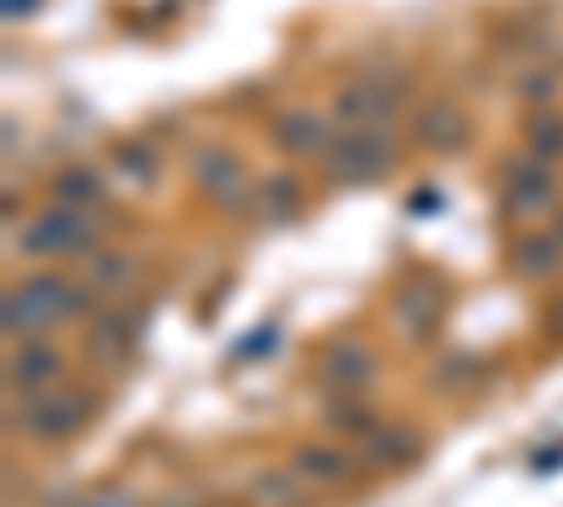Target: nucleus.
Instances as JSON below:
<instances>
[{"instance_id":"1","label":"nucleus","mask_w":563,"mask_h":507,"mask_svg":"<svg viewBox=\"0 0 563 507\" xmlns=\"http://www.w3.org/2000/svg\"><path fill=\"white\" fill-rule=\"evenodd\" d=\"M7 339H40L45 328L57 321H79V316H97V288L68 283L63 271H29L23 283L7 288Z\"/></svg>"},{"instance_id":"2","label":"nucleus","mask_w":563,"mask_h":507,"mask_svg":"<svg viewBox=\"0 0 563 507\" xmlns=\"http://www.w3.org/2000/svg\"><path fill=\"white\" fill-rule=\"evenodd\" d=\"M102 238V214L79 209V203H52L40 209L34 220H23V232H12V249L23 260H85Z\"/></svg>"},{"instance_id":"3","label":"nucleus","mask_w":563,"mask_h":507,"mask_svg":"<svg viewBox=\"0 0 563 507\" xmlns=\"http://www.w3.org/2000/svg\"><path fill=\"white\" fill-rule=\"evenodd\" d=\"M97 411H102V395L97 389H85V384H52V389L29 395L12 411V429H23L29 440H68V434H79L90 418H97Z\"/></svg>"},{"instance_id":"4","label":"nucleus","mask_w":563,"mask_h":507,"mask_svg":"<svg viewBox=\"0 0 563 507\" xmlns=\"http://www.w3.org/2000/svg\"><path fill=\"white\" fill-rule=\"evenodd\" d=\"M406 90L411 79L400 68H372V74H350L339 90H333V124L344 130H378L384 119H395L406 108Z\"/></svg>"},{"instance_id":"5","label":"nucleus","mask_w":563,"mask_h":507,"mask_svg":"<svg viewBox=\"0 0 563 507\" xmlns=\"http://www.w3.org/2000/svg\"><path fill=\"white\" fill-rule=\"evenodd\" d=\"M321 158L339 187H366V180H384L395 169V142L384 130H339V142Z\"/></svg>"},{"instance_id":"6","label":"nucleus","mask_w":563,"mask_h":507,"mask_svg":"<svg viewBox=\"0 0 563 507\" xmlns=\"http://www.w3.org/2000/svg\"><path fill=\"white\" fill-rule=\"evenodd\" d=\"M558 203V180H552V164L525 153L507 164V180H501V209L512 220H541L547 209Z\"/></svg>"},{"instance_id":"7","label":"nucleus","mask_w":563,"mask_h":507,"mask_svg":"<svg viewBox=\"0 0 563 507\" xmlns=\"http://www.w3.org/2000/svg\"><path fill=\"white\" fill-rule=\"evenodd\" d=\"M192 180L203 187V198L220 203V209H238L249 198V164L231 147H198L192 153Z\"/></svg>"},{"instance_id":"8","label":"nucleus","mask_w":563,"mask_h":507,"mask_svg":"<svg viewBox=\"0 0 563 507\" xmlns=\"http://www.w3.org/2000/svg\"><path fill=\"white\" fill-rule=\"evenodd\" d=\"M63 378V350L57 344H45V339H18L12 355H7V389L12 395H40V389H52Z\"/></svg>"},{"instance_id":"9","label":"nucleus","mask_w":563,"mask_h":507,"mask_svg":"<svg viewBox=\"0 0 563 507\" xmlns=\"http://www.w3.org/2000/svg\"><path fill=\"white\" fill-rule=\"evenodd\" d=\"M135 339H141V310H130L124 299H113L108 310H97V328H90V361L124 366L135 355Z\"/></svg>"},{"instance_id":"10","label":"nucleus","mask_w":563,"mask_h":507,"mask_svg":"<svg viewBox=\"0 0 563 507\" xmlns=\"http://www.w3.org/2000/svg\"><path fill=\"white\" fill-rule=\"evenodd\" d=\"M305 485H344V480H355L366 463L355 451H344L339 440H305L299 451H294V463H288Z\"/></svg>"},{"instance_id":"11","label":"nucleus","mask_w":563,"mask_h":507,"mask_svg":"<svg viewBox=\"0 0 563 507\" xmlns=\"http://www.w3.org/2000/svg\"><path fill=\"white\" fill-rule=\"evenodd\" d=\"M563 265V232L558 225H536V232H519L507 254V271L519 276V283H547V276Z\"/></svg>"},{"instance_id":"12","label":"nucleus","mask_w":563,"mask_h":507,"mask_svg":"<svg viewBox=\"0 0 563 507\" xmlns=\"http://www.w3.org/2000/svg\"><path fill=\"white\" fill-rule=\"evenodd\" d=\"M271 135H276V147H282V153L316 158V153L333 147V119H321V113H310V108H288V113H276Z\"/></svg>"},{"instance_id":"13","label":"nucleus","mask_w":563,"mask_h":507,"mask_svg":"<svg viewBox=\"0 0 563 507\" xmlns=\"http://www.w3.org/2000/svg\"><path fill=\"white\" fill-rule=\"evenodd\" d=\"M372 373H378V361H372V350H366L361 339H339V344H327V350H321V378L333 384L339 395L366 389Z\"/></svg>"},{"instance_id":"14","label":"nucleus","mask_w":563,"mask_h":507,"mask_svg":"<svg viewBox=\"0 0 563 507\" xmlns=\"http://www.w3.org/2000/svg\"><path fill=\"white\" fill-rule=\"evenodd\" d=\"M417 456H422V434L406 423H378L361 440V463H372V469H411Z\"/></svg>"},{"instance_id":"15","label":"nucleus","mask_w":563,"mask_h":507,"mask_svg":"<svg viewBox=\"0 0 563 507\" xmlns=\"http://www.w3.org/2000/svg\"><path fill=\"white\" fill-rule=\"evenodd\" d=\"M135 276H141V265L130 260V254H119V249H90L85 254V288H97V294H113V299H124L130 288H135Z\"/></svg>"},{"instance_id":"16","label":"nucleus","mask_w":563,"mask_h":507,"mask_svg":"<svg viewBox=\"0 0 563 507\" xmlns=\"http://www.w3.org/2000/svg\"><path fill=\"white\" fill-rule=\"evenodd\" d=\"M417 142L429 147V153H456V147L467 142V119H462V108H451V102L422 108V113H417Z\"/></svg>"},{"instance_id":"17","label":"nucleus","mask_w":563,"mask_h":507,"mask_svg":"<svg viewBox=\"0 0 563 507\" xmlns=\"http://www.w3.org/2000/svg\"><path fill=\"white\" fill-rule=\"evenodd\" d=\"M327 429L344 434V440H366L372 429H378V411L361 400V389H350L339 400H327Z\"/></svg>"},{"instance_id":"18","label":"nucleus","mask_w":563,"mask_h":507,"mask_svg":"<svg viewBox=\"0 0 563 507\" xmlns=\"http://www.w3.org/2000/svg\"><path fill=\"white\" fill-rule=\"evenodd\" d=\"M113 175H124L130 187H153L158 180V147L147 135H130V142L113 147Z\"/></svg>"},{"instance_id":"19","label":"nucleus","mask_w":563,"mask_h":507,"mask_svg":"<svg viewBox=\"0 0 563 507\" xmlns=\"http://www.w3.org/2000/svg\"><path fill=\"white\" fill-rule=\"evenodd\" d=\"M434 316H440V294L429 288V283H417V288H400L395 294V321H400V328L406 333H429L434 328Z\"/></svg>"},{"instance_id":"20","label":"nucleus","mask_w":563,"mask_h":507,"mask_svg":"<svg viewBox=\"0 0 563 507\" xmlns=\"http://www.w3.org/2000/svg\"><path fill=\"white\" fill-rule=\"evenodd\" d=\"M305 203V187L288 175V169H276V175H265L260 180V198H254V209H265L271 220H288L294 209Z\"/></svg>"},{"instance_id":"21","label":"nucleus","mask_w":563,"mask_h":507,"mask_svg":"<svg viewBox=\"0 0 563 507\" xmlns=\"http://www.w3.org/2000/svg\"><path fill=\"white\" fill-rule=\"evenodd\" d=\"M299 474L294 469H271V474H254L249 480V496L260 502V507H299Z\"/></svg>"},{"instance_id":"22","label":"nucleus","mask_w":563,"mask_h":507,"mask_svg":"<svg viewBox=\"0 0 563 507\" xmlns=\"http://www.w3.org/2000/svg\"><path fill=\"white\" fill-rule=\"evenodd\" d=\"M97 198H102V175L90 169V164H74V169L57 175V203H79V209H90Z\"/></svg>"},{"instance_id":"23","label":"nucleus","mask_w":563,"mask_h":507,"mask_svg":"<svg viewBox=\"0 0 563 507\" xmlns=\"http://www.w3.org/2000/svg\"><path fill=\"white\" fill-rule=\"evenodd\" d=\"M525 147L536 153V158H563V119L558 113H536L530 124H525Z\"/></svg>"},{"instance_id":"24","label":"nucleus","mask_w":563,"mask_h":507,"mask_svg":"<svg viewBox=\"0 0 563 507\" xmlns=\"http://www.w3.org/2000/svg\"><path fill=\"white\" fill-rule=\"evenodd\" d=\"M271 339H276V333H271V328H260L254 339H243V350H238V355H243V361H260V355L271 350Z\"/></svg>"},{"instance_id":"25","label":"nucleus","mask_w":563,"mask_h":507,"mask_svg":"<svg viewBox=\"0 0 563 507\" xmlns=\"http://www.w3.org/2000/svg\"><path fill=\"white\" fill-rule=\"evenodd\" d=\"M434 209H440V192H417L411 198V214H434Z\"/></svg>"},{"instance_id":"26","label":"nucleus","mask_w":563,"mask_h":507,"mask_svg":"<svg viewBox=\"0 0 563 507\" xmlns=\"http://www.w3.org/2000/svg\"><path fill=\"white\" fill-rule=\"evenodd\" d=\"M547 333H563V305H552V310H547Z\"/></svg>"},{"instance_id":"27","label":"nucleus","mask_w":563,"mask_h":507,"mask_svg":"<svg viewBox=\"0 0 563 507\" xmlns=\"http://www.w3.org/2000/svg\"><path fill=\"white\" fill-rule=\"evenodd\" d=\"M18 12H34V0H7V18H18Z\"/></svg>"},{"instance_id":"28","label":"nucleus","mask_w":563,"mask_h":507,"mask_svg":"<svg viewBox=\"0 0 563 507\" xmlns=\"http://www.w3.org/2000/svg\"><path fill=\"white\" fill-rule=\"evenodd\" d=\"M85 507H124V496H97V502H85Z\"/></svg>"}]
</instances>
